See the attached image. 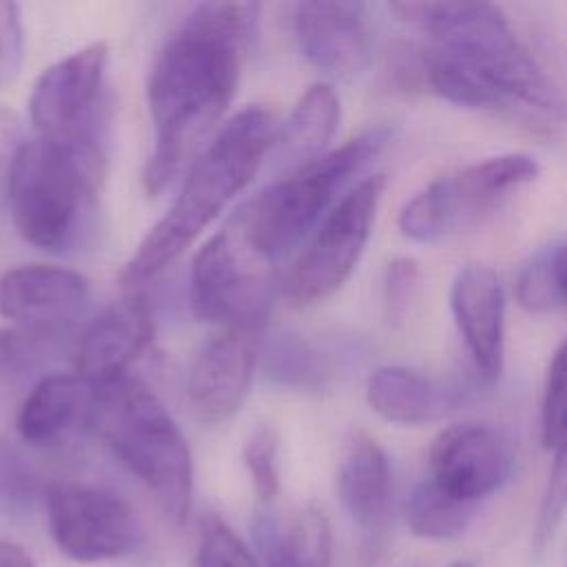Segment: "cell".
<instances>
[{"mask_svg":"<svg viewBox=\"0 0 567 567\" xmlns=\"http://www.w3.org/2000/svg\"><path fill=\"white\" fill-rule=\"evenodd\" d=\"M257 18L255 2H202L157 53L146 82L155 142L144 171L148 195L175 179L228 109Z\"/></svg>","mask_w":567,"mask_h":567,"instance_id":"6da1fadb","label":"cell"},{"mask_svg":"<svg viewBox=\"0 0 567 567\" xmlns=\"http://www.w3.org/2000/svg\"><path fill=\"white\" fill-rule=\"evenodd\" d=\"M396 20L458 60L494 97L501 113L565 124L567 102L507 16L492 2H392Z\"/></svg>","mask_w":567,"mask_h":567,"instance_id":"7a4b0ae2","label":"cell"},{"mask_svg":"<svg viewBox=\"0 0 567 567\" xmlns=\"http://www.w3.org/2000/svg\"><path fill=\"white\" fill-rule=\"evenodd\" d=\"M272 144L275 124L266 109L248 106L233 115L190 164L173 206L126 264L124 281L133 286L171 266L252 179Z\"/></svg>","mask_w":567,"mask_h":567,"instance_id":"3957f363","label":"cell"},{"mask_svg":"<svg viewBox=\"0 0 567 567\" xmlns=\"http://www.w3.org/2000/svg\"><path fill=\"white\" fill-rule=\"evenodd\" d=\"M102 175V144L27 140L4 179L20 237L49 252L73 248L95 215Z\"/></svg>","mask_w":567,"mask_h":567,"instance_id":"277c9868","label":"cell"},{"mask_svg":"<svg viewBox=\"0 0 567 567\" xmlns=\"http://www.w3.org/2000/svg\"><path fill=\"white\" fill-rule=\"evenodd\" d=\"M93 392L89 427L155 496L164 514L177 525L184 523L193 503V458L171 412L131 374Z\"/></svg>","mask_w":567,"mask_h":567,"instance_id":"5b68a950","label":"cell"},{"mask_svg":"<svg viewBox=\"0 0 567 567\" xmlns=\"http://www.w3.org/2000/svg\"><path fill=\"white\" fill-rule=\"evenodd\" d=\"M392 137V126H372L354 135L339 148L264 188L230 219L259 255L275 261L301 241L317 221H323L337 206V197L341 199L348 193L346 186L388 148Z\"/></svg>","mask_w":567,"mask_h":567,"instance_id":"8992f818","label":"cell"},{"mask_svg":"<svg viewBox=\"0 0 567 567\" xmlns=\"http://www.w3.org/2000/svg\"><path fill=\"white\" fill-rule=\"evenodd\" d=\"M538 173V159L518 151L467 164L412 195L399 213V230L419 244L441 241L481 224Z\"/></svg>","mask_w":567,"mask_h":567,"instance_id":"52a82bcc","label":"cell"},{"mask_svg":"<svg viewBox=\"0 0 567 567\" xmlns=\"http://www.w3.org/2000/svg\"><path fill=\"white\" fill-rule=\"evenodd\" d=\"M275 301V266L259 255L237 224L215 233L190 266V308L224 330L255 332Z\"/></svg>","mask_w":567,"mask_h":567,"instance_id":"ba28073f","label":"cell"},{"mask_svg":"<svg viewBox=\"0 0 567 567\" xmlns=\"http://www.w3.org/2000/svg\"><path fill=\"white\" fill-rule=\"evenodd\" d=\"M385 184L383 173L368 175L323 217L284 279V295L292 306L323 301L350 279L372 235Z\"/></svg>","mask_w":567,"mask_h":567,"instance_id":"9c48e42d","label":"cell"},{"mask_svg":"<svg viewBox=\"0 0 567 567\" xmlns=\"http://www.w3.org/2000/svg\"><path fill=\"white\" fill-rule=\"evenodd\" d=\"M106 62V44L93 42L64 55L35 80L29 97L35 137L58 144H102Z\"/></svg>","mask_w":567,"mask_h":567,"instance_id":"30bf717a","label":"cell"},{"mask_svg":"<svg viewBox=\"0 0 567 567\" xmlns=\"http://www.w3.org/2000/svg\"><path fill=\"white\" fill-rule=\"evenodd\" d=\"M49 532L55 547L78 563L113 560L131 554L140 523L117 494L82 483H55L44 496Z\"/></svg>","mask_w":567,"mask_h":567,"instance_id":"8fae6325","label":"cell"},{"mask_svg":"<svg viewBox=\"0 0 567 567\" xmlns=\"http://www.w3.org/2000/svg\"><path fill=\"white\" fill-rule=\"evenodd\" d=\"M430 481L447 496L478 505L512 476L516 452L498 425L465 421L445 427L430 447Z\"/></svg>","mask_w":567,"mask_h":567,"instance_id":"7c38bea8","label":"cell"},{"mask_svg":"<svg viewBox=\"0 0 567 567\" xmlns=\"http://www.w3.org/2000/svg\"><path fill=\"white\" fill-rule=\"evenodd\" d=\"M295 33L306 60L330 78L352 80L374 60V27L363 2H299Z\"/></svg>","mask_w":567,"mask_h":567,"instance_id":"4fadbf2b","label":"cell"},{"mask_svg":"<svg viewBox=\"0 0 567 567\" xmlns=\"http://www.w3.org/2000/svg\"><path fill=\"white\" fill-rule=\"evenodd\" d=\"M89 301L86 279L69 268L29 264L0 275V315L22 330L62 337Z\"/></svg>","mask_w":567,"mask_h":567,"instance_id":"5bb4252c","label":"cell"},{"mask_svg":"<svg viewBox=\"0 0 567 567\" xmlns=\"http://www.w3.org/2000/svg\"><path fill=\"white\" fill-rule=\"evenodd\" d=\"M505 288L485 264L463 266L450 286V310L476 377L492 385L505 365Z\"/></svg>","mask_w":567,"mask_h":567,"instance_id":"9a60e30c","label":"cell"},{"mask_svg":"<svg viewBox=\"0 0 567 567\" xmlns=\"http://www.w3.org/2000/svg\"><path fill=\"white\" fill-rule=\"evenodd\" d=\"M259 359L255 332L221 330L195 354L186 396L195 416L204 423L228 421L250 388Z\"/></svg>","mask_w":567,"mask_h":567,"instance_id":"2e32d148","label":"cell"},{"mask_svg":"<svg viewBox=\"0 0 567 567\" xmlns=\"http://www.w3.org/2000/svg\"><path fill=\"white\" fill-rule=\"evenodd\" d=\"M153 315L144 297L131 295L93 319L78 339L75 374L91 388H102L128 374L133 361L153 341Z\"/></svg>","mask_w":567,"mask_h":567,"instance_id":"e0dca14e","label":"cell"},{"mask_svg":"<svg viewBox=\"0 0 567 567\" xmlns=\"http://www.w3.org/2000/svg\"><path fill=\"white\" fill-rule=\"evenodd\" d=\"M467 390L408 365H381L365 381V401L374 414L396 425H427L456 412Z\"/></svg>","mask_w":567,"mask_h":567,"instance_id":"ac0fdd59","label":"cell"},{"mask_svg":"<svg viewBox=\"0 0 567 567\" xmlns=\"http://www.w3.org/2000/svg\"><path fill=\"white\" fill-rule=\"evenodd\" d=\"M337 494L357 527L377 543L390 520L392 472L383 447L365 432L348 434L337 470Z\"/></svg>","mask_w":567,"mask_h":567,"instance_id":"d6986e66","label":"cell"},{"mask_svg":"<svg viewBox=\"0 0 567 567\" xmlns=\"http://www.w3.org/2000/svg\"><path fill=\"white\" fill-rule=\"evenodd\" d=\"M93 394V388L75 372L47 374L22 401L16 427L29 445H60L80 427H89Z\"/></svg>","mask_w":567,"mask_h":567,"instance_id":"ffe728a7","label":"cell"},{"mask_svg":"<svg viewBox=\"0 0 567 567\" xmlns=\"http://www.w3.org/2000/svg\"><path fill=\"white\" fill-rule=\"evenodd\" d=\"M339 120L341 102L337 91L326 82L308 86L275 135L277 164L290 175L326 155Z\"/></svg>","mask_w":567,"mask_h":567,"instance_id":"44dd1931","label":"cell"},{"mask_svg":"<svg viewBox=\"0 0 567 567\" xmlns=\"http://www.w3.org/2000/svg\"><path fill=\"white\" fill-rule=\"evenodd\" d=\"M255 536L268 567H330L332 532L319 507H301L286 520L259 516Z\"/></svg>","mask_w":567,"mask_h":567,"instance_id":"7402d4cb","label":"cell"},{"mask_svg":"<svg viewBox=\"0 0 567 567\" xmlns=\"http://www.w3.org/2000/svg\"><path fill=\"white\" fill-rule=\"evenodd\" d=\"M476 509L478 505L456 501L425 478L408 494L405 520L421 538L447 540L461 536L470 527Z\"/></svg>","mask_w":567,"mask_h":567,"instance_id":"603a6c76","label":"cell"},{"mask_svg":"<svg viewBox=\"0 0 567 567\" xmlns=\"http://www.w3.org/2000/svg\"><path fill=\"white\" fill-rule=\"evenodd\" d=\"M264 372L277 385L308 392L330 381L326 354L295 334H279L264 348Z\"/></svg>","mask_w":567,"mask_h":567,"instance_id":"cb8c5ba5","label":"cell"},{"mask_svg":"<svg viewBox=\"0 0 567 567\" xmlns=\"http://www.w3.org/2000/svg\"><path fill=\"white\" fill-rule=\"evenodd\" d=\"M538 434L545 450H554L567 436V337L554 350L545 372Z\"/></svg>","mask_w":567,"mask_h":567,"instance_id":"d4e9b609","label":"cell"},{"mask_svg":"<svg viewBox=\"0 0 567 567\" xmlns=\"http://www.w3.org/2000/svg\"><path fill=\"white\" fill-rule=\"evenodd\" d=\"M60 337L38 334L22 328H0V385L35 372L55 350Z\"/></svg>","mask_w":567,"mask_h":567,"instance_id":"484cf974","label":"cell"},{"mask_svg":"<svg viewBox=\"0 0 567 567\" xmlns=\"http://www.w3.org/2000/svg\"><path fill=\"white\" fill-rule=\"evenodd\" d=\"M423 292V272L416 259L394 257L383 275V317L388 326L401 330L414 315Z\"/></svg>","mask_w":567,"mask_h":567,"instance_id":"4316f807","label":"cell"},{"mask_svg":"<svg viewBox=\"0 0 567 567\" xmlns=\"http://www.w3.org/2000/svg\"><path fill=\"white\" fill-rule=\"evenodd\" d=\"M241 461L257 501L270 505L279 492V441L275 430L268 425L255 427L241 445Z\"/></svg>","mask_w":567,"mask_h":567,"instance_id":"83f0119b","label":"cell"},{"mask_svg":"<svg viewBox=\"0 0 567 567\" xmlns=\"http://www.w3.org/2000/svg\"><path fill=\"white\" fill-rule=\"evenodd\" d=\"M567 512V436L554 447V463L547 476L543 498L538 503L536 523L532 532V547L540 554L560 527Z\"/></svg>","mask_w":567,"mask_h":567,"instance_id":"f1b7e54d","label":"cell"},{"mask_svg":"<svg viewBox=\"0 0 567 567\" xmlns=\"http://www.w3.org/2000/svg\"><path fill=\"white\" fill-rule=\"evenodd\" d=\"M195 567H259L248 547L217 516L202 523Z\"/></svg>","mask_w":567,"mask_h":567,"instance_id":"f546056e","label":"cell"},{"mask_svg":"<svg viewBox=\"0 0 567 567\" xmlns=\"http://www.w3.org/2000/svg\"><path fill=\"white\" fill-rule=\"evenodd\" d=\"M22 20L20 9L13 2L0 0V89L7 86L22 64Z\"/></svg>","mask_w":567,"mask_h":567,"instance_id":"4dcf8cb0","label":"cell"},{"mask_svg":"<svg viewBox=\"0 0 567 567\" xmlns=\"http://www.w3.org/2000/svg\"><path fill=\"white\" fill-rule=\"evenodd\" d=\"M33 494V478L22 458L0 445V498L9 505L29 501Z\"/></svg>","mask_w":567,"mask_h":567,"instance_id":"1f68e13d","label":"cell"},{"mask_svg":"<svg viewBox=\"0 0 567 567\" xmlns=\"http://www.w3.org/2000/svg\"><path fill=\"white\" fill-rule=\"evenodd\" d=\"M543 261L547 272V284L554 301V310L567 312V241L551 244L543 248Z\"/></svg>","mask_w":567,"mask_h":567,"instance_id":"d6a6232c","label":"cell"},{"mask_svg":"<svg viewBox=\"0 0 567 567\" xmlns=\"http://www.w3.org/2000/svg\"><path fill=\"white\" fill-rule=\"evenodd\" d=\"M24 142L27 140L22 135L20 117L9 109H0V179L2 182L7 179V173Z\"/></svg>","mask_w":567,"mask_h":567,"instance_id":"836d02e7","label":"cell"},{"mask_svg":"<svg viewBox=\"0 0 567 567\" xmlns=\"http://www.w3.org/2000/svg\"><path fill=\"white\" fill-rule=\"evenodd\" d=\"M0 567H35V563L20 545L0 540Z\"/></svg>","mask_w":567,"mask_h":567,"instance_id":"e575fe53","label":"cell"},{"mask_svg":"<svg viewBox=\"0 0 567 567\" xmlns=\"http://www.w3.org/2000/svg\"><path fill=\"white\" fill-rule=\"evenodd\" d=\"M450 567H478L474 560H456V563H452Z\"/></svg>","mask_w":567,"mask_h":567,"instance_id":"d590c367","label":"cell"}]
</instances>
